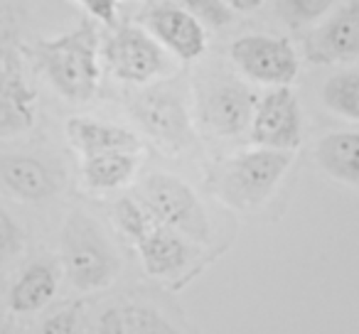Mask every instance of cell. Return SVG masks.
<instances>
[{
	"label": "cell",
	"instance_id": "3957f363",
	"mask_svg": "<svg viewBox=\"0 0 359 334\" xmlns=\"http://www.w3.org/2000/svg\"><path fill=\"white\" fill-rule=\"evenodd\" d=\"M293 155L288 150L261 148L229 160L222 167L219 195L236 209H256L276 190L280 177L290 167Z\"/></svg>",
	"mask_w": 359,
	"mask_h": 334
},
{
	"label": "cell",
	"instance_id": "4fadbf2b",
	"mask_svg": "<svg viewBox=\"0 0 359 334\" xmlns=\"http://www.w3.org/2000/svg\"><path fill=\"white\" fill-rule=\"evenodd\" d=\"M0 185L22 202L50 200L60 190V180L45 162L25 155H3L0 158Z\"/></svg>",
	"mask_w": 359,
	"mask_h": 334
},
{
	"label": "cell",
	"instance_id": "484cf974",
	"mask_svg": "<svg viewBox=\"0 0 359 334\" xmlns=\"http://www.w3.org/2000/svg\"><path fill=\"white\" fill-rule=\"evenodd\" d=\"M99 334H133L121 307H109L99 319Z\"/></svg>",
	"mask_w": 359,
	"mask_h": 334
},
{
	"label": "cell",
	"instance_id": "7c38bea8",
	"mask_svg": "<svg viewBox=\"0 0 359 334\" xmlns=\"http://www.w3.org/2000/svg\"><path fill=\"white\" fill-rule=\"evenodd\" d=\"M135 118L143 123L153 138L160 143L182 148L190 140V123H187L185 106L172 91L168 89H153L138 96L133 104Z\"/></svg>",
	"mask_w": 359,
	"mask_h": 334
},
{
	"label": "cell",
	"instance_id": "277c9868",
	"mask_svg": "<svg viewBox=\"0 0 359 334\" xmlns=\"http://www.w3.org/2000/svg\"><path fill=\"white\" fill-rule=\"evenodd\" d=\"M143 207L168 229L195 241H210V219L195 192L172 175H150L143 182Z\"/></svg>",
	"mask_w": 359,
	"mask_h": 334
},
{
	"label": "cell",
	"instance_id": "52a82bcc",
	"mask_svg": "<svg viewBox=\"0 0 359 334\" xmlns=\"http://www.w3.org/2000/svg\"><path fill=\"white\" fill-rule=\"evenodd\" d=\"M104 57L114 74L130 84H145L165 69V52L138 27H121L106 40Z\"/></svg>",
	"mask_w": 359,
	"mask_h": 334
},
{
	"label": "cell",
	"instance_id": "6da1fadb",
	"mask_svg": "<svg viewBox=\"0 0 359 334\" xmlns=\"http://www.w3.org/2000/svg\"><path fill=\"white\" fill-rule=\"evenodd\" d=\"M37 64L57 91L69 101H89L99 89V35L94 22H81L76 30L55 40H37Z\"/></svg>",
	"mask_w": 359,
	"mask_h": 334
},
{
	"label": "cell",
	"instance_id": "9c48e42d",
	"mask_svg": "<svg viewBox=\"0 0 359 334\" xmlns=\"http://www.w3.org/2000/svg\"><path fill=\"white\" fill-rule=\"evenodd\" d=\"M305 57L313 64H334L359 57V0H349L327 22L305 37Z\"/></svg>",
	"mask_w": 359,
	"mask_h": 334
},
{
	"label": "cell",
	"instance_id": "4316f807",
	"mask_svg": "<svg viewBox=\"0 0 359 334\" xmlns=\"http://www.w3.org/2000/svg\"><path fill=\"white\" fill-rule=\"evenodd\" d=\"M81 6L96 18V20L114 25L116 22V0H79Z\"/></svg>",
	"mask_w": 359,
	"mask_h": 334
},
{
	"label": "cell",
	"instance_id": "44dd1931",
	"mask_svg": "<svg viewBox=\"0 0 359 334\" xmlns=\"http://www.w3.org/2000/svg\"><path fill=\"white\" fill-rule=\"evenodd\" d=\"M337 0H280L278 13L290 27H303L308 22H315L334 6Z\"/></svg>",
	"mask_w": 359,
	"mask_h": 334
},
{
	"label": "cell",
	"instance_id": "d6986e66",
	"mask_svg": "<svg viewBox=\"0 0 359 334\" xmlns=\"http://www.w3.org/2000/svg\"><path fill=\"white\" fill-rule=\"evenodd\" d=\"M323 104L332 113L359 120V71H342L325 81Z\"/></svg>",
	"mask_w": 359,
	"mask_h": 334
},
{
	"label": "cell",
	"instance_id": "ffe728a7",
	"mask_svg": "<svg viewBox=\"0 0 359 334\" xmlns=\"http://www.w3.org/2000/svg\"><path fill=\"white\" fill-rule=\"evenodd\" d=\"M114 216H116V224L123 229V234L130 236L135 244L158 224V219L145 209L143 202L138 204L135 200H121L118 204L114 207Z\"/></svg>",
	"mask_w": 359,
	"mask_h": 334
},
{
	"label": "cell",
	"instance_id": "9a60e30c",
	"mask_svg": "<svg viewBox=\"0 0 359 334\" xmlns=\"http://www.w3.org/2000/svg\"><path fill=\"white\" fill-rule=\"evenodd\" d=\"M135 246L140 251L145 270L155 278L177 273L190 260V249H187L185 239L177 231L163 226L160 221Z\"/></svg>",
	"mask_w": 359,
	"mask_h": 334
},
{
	"label": "cell",
	"instance_id": "30bf717a",
	"mask_svg": "<svg viewBox=\"0 0 359 334\" xmlns=\"http://www.w3.org/2000/svg\"><path fill=\"white\" fill-rule=\"evenodd\" d=\"M145 25L153 30V35L163 42L165 47L175 52L180 60H197L207 50V35L202 22L192 13L182 11L175 3H150L148 11L143 13Z\"/></svg>",
	"mask_w": 359,
	"mask_h": 334
},
{
	"label": "cell",
	"instance_id": "ac0fdd59",
	"mask_svg": "<svg viewBox=\"0 0 359 334\" xmlns=\"http://www.w3.org/2000/svg\"><path fill=\"white\" fill-rule=\"evenodd\" d=\"M135 167H138V153H101L84 158V175L86 187L96 192H109L118 190L133 177Z\"/></svg>",
	"mask_w": 359,
	"mask_h": 334
},
{
	"label": "cell",
	"instance_id": "cb8c5ba5",
	"mask_svg": "<svg viewBox=\"0 0 359 334\" xmlns=\"http://www.w3.org/2000/svg\"><path fill=\"white\" fill-rule=\"evenodd\" d=\"M25 246V234L20 224L8 214L6 207H0V265L13 260Z\"/></svg>",
	"mask_w": 359,
	"mask_h": 334
},
{
	"label": "cell",
	"instance_id": "603a6c76",
	"mask_svg": "<svg viewBox=\"0 0 359 334\" xmlns=\"http://www.w3.org/2000/svg\"><path fill=\"white\" fill-rule=\"evenodd\" d=\"M172 3L212 27H226L231 22V8H226L222 0H172Z\"/></svg>",
	"mask_w": 359,
	"mask_h": 334
},
{
	"label": "cell",
	"instance_id": "2e32d148",
	"mask_svg": "<svg viewBox=\"0 0 359 334\" xmlns=\"http://www.w3.org/2000/svg\"><path fill=\"white\" fill-rule=\"evenodd\" d=\"M57 268L50 260H35L20 273V278L13 283L11 293H8V305L13 312H37V309L47 307L50 300L57 295Z\"/></svg>",
	"mask_w": 359,
	"mask_h": 334
},
{
	"label": "cell",
	"instance_id": "5b68a950",
	"mask_svg": "<svg viewBox=\"0 0 359 334\" xmlns=\"http://www.w3.org/2000/svg\"><path fill=\"white\" fill-rule=\"evenodd\" d=\"M231 62L249 79L261 84L288 86L298 76V57L285 37L246 35L229 47Z\"/></svg>",
	"mask_w": 359,
	"mask_h": 334
},
{
	"label": "cell",
	"instance_id": "7402d4cb",
	"mask_svg": "<svg viewBox=\"0 0 359 334\" xmlns=\"http://www.w3.org/2000/svg\"><path fill=\"white\" fill-rule=\"evenodd\" d=\"M123 317L133 334H182L177 327H172L163 314H158L153 307H145V305L123 307Z\"/></svg>",
	"mask_w": 359,
	"mask_h": 334
},
{
	"label": "cell",
	"instance_id": "e0dca14e",
	"mask_svg": "<svg viewBox=\"0 0 359 334\" xmlns=\"http://www.w3.org/2000/svg\"><path fill=\"white\" fill-rule=\"evenodd\" d=\"M320 170L332 180L349 187H359V133H330L315 148Z\"/></svg>",
	"mask_w": 359,
	"mask_h": 334
},
{
	"label": "cell",
	"instance_id": "8fae6325",
	"mask_svg": "<svg viewBox=\"0 0 359 334\" xmlns=\"http://www.w3.org/2000/svg\"><path fill=\"white\" fill-rule=\"evenodd\" d=\"M256 96L241 81L215 84L202 99V120L217 135H236L246 130L256 113Z\"/></svg>",
	"mask_w": 359,
	"mask_h": 334
},
{
	"label": "cell",
	"instance_id": "f1b7e54d",
	"mask_svg": "<svg viewBox=\"0 0 359 334\" xmlns=\"http://www.w3.org/2000/svg\"><path fill=\"white\" fill-rule=\"evenodd\" d=\"M0 334H8V322L3 317H0Z\"/></svg>",
	"mask_w": 359,
	"mask_h": 334
},
{
	"label": "cell",
	"instance_id": "ba28073f",
	"mask_svg": "<svg viewBox=\"0 0 359 334\" xmlns=\"http://www.w3.org/2000/svg\"><path fill=\"white\" fill-rule=\"evenodd\" d=\"M37 94L25 79L15 50H0V138H13L35 125Z\"/></svg>",
	"mask_w": 359,
	"mask_h": 334
},
{
	"label": "cell",
	"instance_id": "5bb4252c",
	"mask_svg": "<svg viewBox=\"0 0 359 334\" xmlns=\"http://www.w3.org/2000/svg\"><path fill=\"white\" fill-rule=\"evenodd\" d=\"M67 138L84 158L101 153H138L140 150V140L135 138V133L94 118H69Z\"/></svg>",
	"mask_w": 359,
	"mask_h": 334
},
{
	"label": "cell",
	"instance_id": "d4e9b609",
	"mask_svg": "<svg viewBox=\"0 0 359 334\" xmlns=\"http://www.w3.org/2000/svg\"><path fill=\"white\" fill-rule=\"evenodd\" d=\"M37 334H79V312L76 307H65L42 319Z\"/></svg>",
	"mask_w": 359,
	"mask_h": 334
},
{
	"label": "cell",
	"instance_id": "83f0119b",
	"mask_svg": "<svg viewBox=\"0 0 359 334\" xmlns=\"http://www.w3.org/2000/svg\"><path fill=\"white\" fill-rule=\"evenodd\" d=\"M226 8H231V11H239V13H251L256 11V8H261L266 3V0H222Z\"/></svg>",
	"mask_w": 359,
	"mask_h": 334
},
{
	"label": "cell",
	"instance_id": "8992f818",
	"mask_svg": "<svg viewBox=\"0 0 359 334\" xmlns=\"http://www.w3.org/2000/svg\"><path fill=\"white\" fill-rule=\"evenodd\" d=\"M251 140L269 150H293L303 140L300 104L288 86H276L256 104Z\"/></svg>",
	"mask_w": 359,
	"mask_h": 334
},
{
	"label": "cell",
	"instance_id": "7a4b0ae2",
	"mask_svg": "<svg viewBox=\"0 0 359 334\" xmlns=\"http://www.w3.org/2000/svg\"><path fill=\"white\" fill-rule=\"evenodd\" d=\"M62 258H65V270L72 288L81 293H94L111 285L121 268L118 256L104 231L81 211H74L65 224Z\"/></svg>",
	"mask_w": 359,
	"mask_h": 334
}]
</instances>
